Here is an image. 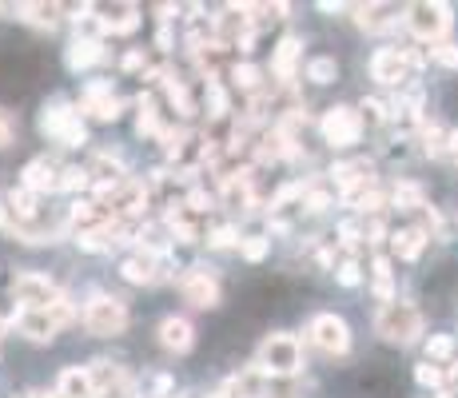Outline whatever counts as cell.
<instances>
[{
	"label": "cell",
	"mask_w": 458,
	"mask_h": 398,
	"mask_svg": "<svg viewBox=\"0 0 458 398\" xmlns=\"http://www.w3.org/2000/svg\"><path fill=\"white\" fill-rule=\"evenodd\" d=\"M454 355V339L451 334H430L427 339V362H443Z\"/></svg>",
	"instance_id": "d6a6232c"
},
{
	"label": "cell",
	"mask_w": 458,
	"mask_h": 398,
	"mask_svg": "<svg viewBox=\"0 0 458 398\" xmlns=\"http://www.w3.org/2000/svg\"><path fill=\"white\" fill-rule=\"evenodd\" d=\"M13 140H16V120H13V112L0 108V148H8Z\"/></svg>",
	"instance_id": "b9f144b4"
},
{
	"label": "cell",
	"mask_w": 458,
	"mask_h": 398,
	"mask_svg": "<svg viewBox=\"0 0 458 398\" xmlns=\"http://www.w3.org/2000/svg\"><path fill=\"white\" fill-rule=\"evenodd\" d=\"M96 60H104V44L96 37H76L68 44V68H72V72H84V68H92Z\"/></svg>",
	"instance_id": "44dd1931"
},
{
	"label": "cell",
	"mask_w": 458,
	"mask_h": 398,
	"mask_svg": "<svg viewBox=\"0 0 458 398\" xmlns=\"http://www.w3.org/2000/svg\"><path fill=\"white\" fill-rule=\"evenodd\" d=\"M136 131L140 136H160V112H156V104L148 100V96H140V120H136Z\"/></svg>",
	"instance_id": "f1b7e54d"
},
{
	"label": "cell",
	"mask_w": 458,
	"mask_h": 398,
	"mask_svg": "<svg viewBox=\"0 0 458 398\" xmlns=\"http://www.w3.org/2000/svg\"><path fill=\"white\" fill-rule=\"evenodd\" d=\"M21 188H29V191H52V188H60V175H56V164H48V159H32L29 167H24V183Z\"/></svg>",
	"instance_id": "7402d4cb"
},
{
	"label": "cell",
	"mask_w": 458,
	"mask_h": 398,
	"mask_svg": "<svg viewBox=\"0 0 458 398\" xmlns=\"http://www.w3.org/2000/svg\"><path fill=\"white\" fill-rule=\"evenodd\" d=\"M383 235H386V227L378 224V219H371V227H367V243H383Z\"/></svg>",
	"instance_id": "c3c4849f"
},
{
	"label": "cell",
	"mask_w": 458,
	"mask_h": 398,
	"mask_svg": "<svg viewBox=\"0 0 458 398\" xmlns=\"http://www.w3.org/2000/svg\"><path fill=\"white\" fill-rule=\"evenodd\" d=\"M415 378H419V386H435V391L446 383L443 367H435V362H419V367H415Z\"/></svg>",
	"instance_id": "8d00e7d4"
},
{
	"label": "cell",
	"mask_w": 458,
	"mask_h": 398,
	"mask_svg": "<svg viewBox=\"0 0 458 398\" xmlns=\"http://www.w3.org/2000/svg\"><path fill=\"white\" fill-rule=\"evenodd\" d=\"M13 295H16V303H21V311H44V307H52V303H60V299H64L56 283H52L48 275H37V271L16 275Z\"/></svg>",
	"instance_id": "8992f818"
},
{
	"label": "cell",
	"mask_w": 458,
	"mask_h": 398,
	"mask_svg": "<svg viewBox=\"0 0 458 398\" xmlns=\"http://www.w3.org/2000/svg\"><path fill=\"white\" fill-rule=\"evenodd\" d=\"M96 13H104L100 21H96L104 32H120V37H128V32L140 29V8L136 4H104V8H96Z\"/></svg>",
	"instance_id": "9a60e30c"
},
{
	"label": "cell",
	"mask_w": 458,
	"mask_h": 398,
	"mask_svg": "<svg viewBox=\"0 0 458 398\" xmlns=\"http://www.w3.org/2000/svg\"><path fill=\"white\" fill-rule=\"evenodd\" d=\"M208 243L216 247V251H227V247H240V235H235L232 227H216V232L208 235Z\"/></svg>",
	"instance_id": "ab89813d"
},
{
	"label": "cell",
	"mask_w": 458,
	"mask_h": 398,
	"mask_svg": "<svg viewBox=\"0 0 458 398\" xmlns=\"http://www.w3.org/2000/svg\"><path fill=\"white\" fill-rule=\"evenodd\" d=\"M140 68H144V52H128V56H124V72H140Z\"/></svg>",
	"instance_id": "7dc6e473"
},
{
	"label": "cell",
	"mask_w": 458,
	"mask_h": 398,
	"mask_svg": "<svg viewBox=\"0 0 458 398\" xmlns=\"http://www.w3.org/2000/svg\"><path fill=\"white\" fill-rule=\"evenodd\" d=\"M21 16L29 24H37V29H52L60 16V4H21Z\"/></svg>",
	"instance_id": "4316f807"
},
{
	"label": "cell",
	"mask_w": 458,
	"mask_h": 398,
	"mask_svg": "<svg viewBox=\"0 0 458 398\" xmlns=\"http://www.w3.org/2000/svg\"><path fill=\"white\" fill-rule=\"evenodd\" d=\"M68 323H72V307H68V299L44 307V311H21V315H16L21 334H24V339H32V343H52Z\"/></svg>",
	"instance_id": "3957f363"
},
{
	"label": "cell",
	"mask_w": 458,
	"mask_h": 398,
	"mask_svg": "<svg viewBox=\"0 0 458 398\" xmlns=\"http://www.w3.org/2000/svg\"><path fill=\"white\" fill-rule=\"evenodd\" d=\"M454 16H451V4H438V0H419V4L407 8V29L415 32L419 40L427 44H438L451 32Z\"/></svg>",
	"instance_id": "277c9868"
},
{
	"label": "cell",
	"mask_w": 458,
	"mask_h": 398,
	"mask_svg": "<svg viewBox=\"0 0 458 398\" xmlns=\"http://www.w3.org/2000/svg\"><path fill=\"white\" fill-rule=\"evenodd\" d=\"M391 8H383V4H359L355 8V21H359V29H367V32H378V29H386L391 24Z\"/></svg>",
	"instance_id": "d4e9b609"
},
{
	"label": "cell",
	"mask_w": 458,
	"mask_h": 398,
	"mask_svg": "<svg viewBox=\"0 0 458 398\" xmlns=\"http://www.w3.org/2000/svg\"><path fill=\"white\" fill-rule=\"evenodd\" d=\"M60 188H64V191L88 188V172H84V167H68V172H60Z\"/></svg>",
	"instance_id": "60d3db41"
},
{
	"label": "cell",
	"mask_w": 458,
	"mask_h": 398,
	"mask_svg": "<svg viewBox=\"0 0 458 398\" xmlns=\"http://www.w3.org/2000/svg\"><path fill=\"white\" fill-rule=\"evenodd\" d=\"M128 326V307L120 303L116 295H96L92 303L84 307V331L96 334V339H112Z\"/></svg>",
	"instance_id": "5b68a950"
},
{
	"label": "cell",
	"mask_w": 458,
	"mask_h": 398,
	"mask_svg": "<svg viewBox=\"0 0 458 398\" xmlns=\"http://www.w3.org/2000/svg\"><path fill=\"white\" fill-rule=\"evenodd\" d=\"M339 243L347 247V251H351V247L359 243V232H355V224H339Z\"/></svg>",
	"instance_id": "f6af8a7d"
},
{
	"label": "cell",
	"mask_w": 458,
	"mask_h": 398,
	"mask_svg": "<svg viewBox=\"0 0 458 398\" xmlns=\"http://www.w3.org/2000/svg\"><path fill=\"white\" fill-rule=\"evenodd\" d=\"M267 251H271V239H267V235H248V239H240V255H243L248 263L267 259Z\"/></svg>",
	"instance_id": "1f68e13d"
},
{
	"label": "cell",
	"mask_w": 458,
	"mask_h": 398,
	"mask_svg": "<svg viewBox=\"0 0 458 398\" xmlns=\"http://www.w3.org/2000/svg\"><path fill=\"white\" fill-rule=\"evenodd\" d=\"M72 120H76V112H68L64 100L44 104V112H40V131H44V136H52V140H60V136H64V128H68Z\"/></svg>",
	"instance_id": "603a6c76"
},
{
	"label": "cell",
	"mask_w": 458,
	"mask_h": 398,
	"mask_svg": "<svg viewBox=\"0 0 458 398\" xmlns=\"http://www.w3.org/2000/svg\"><path fill=\"white\" fill-rule=\"evenodd\" d=\"M299 56H303V40H299V37H284V40H279L276 56H271V72L279 76V84H292Z\"/></svg>",
	"instance_id": "d6986e66"
},
{
	"label": "cell",
	"mask_w": 458,
	"mask_h": 398,
	"mask_svg": "<svg viewBox=\"0 0 458 398\" xmlns=\"http://www.w3.org/2000/svg\"><path fill=\"white\" fill-rule=\"evenodd\" d=\"M430 60H435V64H443L446 72H458V44H451V40L435 44V48H430Z\"/></svg>",
	"instance_id": "836d02e7"
},
{
	"label": "cell",
	"mask_w": 458,
	"mask_h": 398,
	"mask_svg": "<svg viewBox=\"0 0 458 398\" xmlns=\"http://www.w3.org/2000/svg\"><path fill=\"white\" fill-rule=\"evenodd\" d=\"M335 76H339V64H335V56H315L311 64H307V80H315V84H331Z\"/></svg>",
	"instance_id": "4dcf8cb0"
},
{
	"label": "cell",
	"mask_w": 458,
	"mask_h": 398,
	"mask_svg": "<svg viewBox=\"0 0 458 398\" xmlns=\"http://www.w3.org/2000/svg\"><path fill=\"white\" fill-rule=\"evenodd\" d=\"M303 367V343L295 334H267L259 347V362L255 370L267 378H292Z\"/></svg>",
	"instance_id": "7a4b0ae2"
},
{
	"label": "cell",
	"mask_w": 458,
	"mask_h": 398,
	"mask_svg": "<svg viewBox=\"0 0 458 398\" xmlns=\"http://www.w3.org/2000/svg\"><path fill=\"white\" fill-rule=\"evenodd\" d=\"M359 207H363V211H378V207H383V196H378L375 188L363 191V196H359Z\"/></svg>",
	"instance_id": "bcb514c9"
},
{
	"label": "cell",
	"mask_w": 458,
	"mask_h": 398,
	"mask_svg": "<svg viewBox=\"0 0 458 398\" xmlns=\"http://www.w3.org/2000/svg\"><path fill=\"white\" fill-rule=\"evenodd\" d=\"M335 188L347 199H359L363 191H371V164L367 159H355V164H335Z\"/></svg>",
	"instance_id": "4fadbf2b"
},
{
	"label": "cell",
	"mask_w": 458,
	"mask_h": 398,
	"mask_svg": "<svg viewBox=\"0 0 458 398\" xmlns=\"http://www.w3.org/2000/svg\"><path fill=\"white\" fill-rule=\"evenodd\" d=\"M394 203H399V207H427L419 183H399V188H394Z\"/></svg>",
	"instance_id": "e575fe53"
},
{
	"label": "cell",
	"mask_w": 458,
	"mask_h": 398,
	"mask_svg": "<svg viewBox=\"0 0 458 398\" xmlns=\"http://www.w3.org/2000/svg\"><path fill=\"white\" fill-rule=\"evenodd\" d=\"M96 383V398H136V383L116 367V362H92L88 367Z\"/></svg>",
	"instance_id": "30bf717a"
},
{
	"label": "cell",
	"mask_w": 458,
	"mask_h": 398,
	"mask_svg": "<svg viewBox=\"0 0 458 398\" xmlns=\"http://www.w3.org/2000/svg\"><path fill=\"white\" fill-rule=\"evenodd\" d=\"M183 207H188V211H208L211 207V196H208V191H188Z\"/></svg>",
	"instance_id": "7bdbcfd3"
},
{
	"label": "cell",
	"mask_w": 458,
	"mask_h": 398,
	"mask_svg": "<svg viewBox=\"0 0 458 398\" xmlns=\"http://www.w3.org/2000/svg\"><path fill=\"white\" fill-rule=\"evenodd\" d=\"M224 207H232V211H251L255 207L251 172H235V175L224 180Z\"/></svg>",
	"instance_id": "e0dca14e"
},
{
	"label": "cell",
	"mask_w": 458,
	"mask_h": 398,
	"mask_svg": "<svg viewBox=\"0 0 458 398\" xmlns=\"http://www.w3.org/2000/svg\"><path fill=\"white\" fill-rule=\"evenodd\" d=\"M311 343L323 355H347L351 351V326L339 315H315L311 318Z\"/></svg>",
	"instance_id": "ba28073f"
},
{
	"label": "cell",
	"mask_w": 458,
	"mask_h": 398,
	"mask_svg": "<svg viewBox=\"0 0 458 398\" xmlns=\"http://www.w3.org/2000/svg\"><path fill=\"white\" fill-rule=\"evenodd\" d=\"M422 140H427V156H443L446 152V131L438 128V123H427V128H422Z\"/></svg>",
	"instance_id": "d590c367"
},
{
	"label": "cell",
	"mask_w": 458,
	"mask_h": 398,
	"mask_svg": "<svg viewBox=\"0 0 458 398\" xmlns=\"http://www.w3.org/2000/svg\"><path fill=\"white\" fill-rule=\"evenodd\" d=\"M232 80H235V88H243V92H263V72L255 64H235Z\"/></svg>",
	"instance_id": "f546056e"
},
{
	"label": "cell",
	"mask_w": 458,
	"mask_h": 398,
	"mask_svg": "<svg viewBox=\"0 0 458 398\" xmlns=\"http://www.w3.org/2000/svg\"><path fill=\"white\" fill-rule=\"evenodd\" d=\"M391 243H394V251H399V259L415 263L422 255V247H427V232H422V227H403V232H394Z\"/></svg>",
	"instance_id": "cb8c5ba5"
},
{
	"label": "cell",
	"mask_w": 458,
	"mask_h": 398,
	"mask_svg": "<svg viewBox=\"0 0 458 398\" xmlns=\"http://www.w3.org/2000/svg\"><path fill=\"white\" fill-rule=\"evenodd\" d=\"M156 271H160V259L148 251H136L128 255L124 263H120V275H124L128 283H136V287H144V283H156Z\"/></svg>",
	"instance_id": "ffe728a7"
},
{
	"label": "cell",
	"mask_w": 458,
	"mask_h": 398,
	"mask_svg": "<svg viewBox=\"0 0 458 398\" xmlns=\"http://www.w3.org/2000/svg\"><path fill=\"white\" fill-rule=\"evenodd\" d=\"M180 291L191 307H199V311L219 307V283H216V275H208V267H191L188 275L180 279Z\"/></svg>",
	"instance_id": "8fae6325"
},
{
	"label": "cell",
	"mask_w": 458,
	"mask_h": 398,
	"mask_svg": "<svg viewBox=\"0 0 458 398\" xmlns=\"http://www.w3.org/2000/svg\"><path fill=\"white\" fill-rule=\"evenodd\" d=\"M84 172H88V183H96L104 196H108V191H116L120 183H124V164H120L116 156H96Z\"/></svg>",
	"instance_id": "5bb4252c"
},
{
	"label": "cell",
	"mask_w": 458,
	"mask_h": 398,
	"mask_svg": "<svg viewBox=\"0 0 458 398\" xmlns=\"http://www.w3.org/2000/svg\"><path fill=\"white\" fill-rule=\"evenodd\" d=\"M160 343L167 351H175V355H188L191 351V343H196V331H191V323L188 318H175V315H167L164 323H160Z\"/></svg>",
	"instance_id": "ac0fdd59"
},
{
	"label": "cell",
	"mask_w": 458,
	"mask_h": 398,
	"mask_svg": "<svg viewBox=\"0 0 458 398\" xmlns=\"http://www.w3.org/2000/svg\"><path fill=\"white\" fill-rule=\"evenodd\" d=\"M164 92H167V100L175 104V112H180V116H191V112H196V104H191V96H188V88H183V80L167 76V80H164Z\"/></svg>",
	"instance_id": "83f0119b"
},
{
	"label": "cell",
	"mask_w": 458,
	"mask_h": 398,
	"mask_svg": "<svg viewBox=\"0 0 458 398\" xmlns=\"http://www.w3.org/2000/svg\"><path fill=\"white\" fill-rule=\"evenodd\" d=\"M303 196H307V211H327L331 207L327 191H303Z\"/></svg>",
	"instance_id": "ee69618b"
},
{
	"label": "cell",
	"mask_w": 458,
	"mask_h": 398,
	"mask_svg": "<svg viewBox=\"0 0 458 398\" xmlns=\"http://www.w3.org/2000/svg\"><path fill=\"white\" fill-rule=\"evenodd\" d=\"M371 271H375V295L383 299V303H391L394 299V283H391V259H383V255H378V259L371 263Z\"/></svg>",
	"instance_id": "484cf974"
},
{
	"label": "cell",
	"mask_w": 458,
	"mask_h": 398,
	"mask_svg": "<svg viewBox=\"0 0 458 398\" xmlns=\"http://www.w3.org/2000/svg\"><path fill=\"white\" fill-rule=\"evenodd\" d=\"M319 131H323V140H327V144L351 148V144H359V140H363V120H359L355 108H331L327 116L319 120Z\"/></svg>",
	"instance_id": "52a82bcc"
},
{
	"label": "cell",
	"mask_w": 458,
	"mask_h": 398,
	"mask_svg": "<svg viewBox=\"0 0 458 398\" xmlns=\"http://www.w3.org/2000/svg\"><path fill=\"white\" fill-rule=\"evenodd\" d=\"M84 112L96 120H104V123H112V120H120V112H124V100L112 92V84H100V80H96V84L84 88Z\"/></svg>",
	"instance_id": "7c38bea8"
},
{
	"label": "cell",
	"mask_w": 458,
	"mask_h": 398,
	"mask_svg": "<svg viewBox=\"0 0 458 398\" xmlns=\"http://www.w3.org/2000/svg\"><path fill=\"white\" fill-rule=\"evenodd\" d=\"M216 398H227V394H216Z\"/></svg>",
	"instance_id": "f907efd6"
},
{
	"label": "cell",
	"mask_w": 458,
	"mask_h": 398,
	"mask_svg": "<svg viewBox=\"0 0 458 398\" xmlns=\"http://www.w3.org/2000/svg\"><path fill=\"white\" fill-rule=\"evenodd\" d=\"M375 331L383 334L386 343H394V347H411L422 334V315L407 299H391V303H383V311L375 315Z\"/></svg>",
	"instance_id": "6da1fadb"
},
{
	"label": "cell",
	"mask_w": 458,
	"mask_h": 398,
	"mask_svg": "<svg viewBox=\"0 0 458 398\" xmlns=\"http://www.w3.org/2000/svg\"><path fill=\"white\" fill-rule=\"evenodd\" d=\"M411 72H415V68H411L407 48H378L371 56V76L378 80V84H386V88H399Z\"/></svg>",
	"instance_id": "9c48e42d"
},
{
	"label": "cell",
	"mask_w": 458,
	"mask_h": 398,
	"mask_svg": "<svg viewBox=\"0 0 458 398\" xmlns=\"http://www.w3.org/2000/svg\"><path fill=\"white\" fill-rule=\"evenodd\" d=\"M446 148H451L454 159H458V131H451V136H446Z\"/></svg>",
	"instance_id": "681fc988"
},
{
	"label": "cell",
	"mask_w": 458,
	"mask_h": 398,
	"mask_svg": "<svg viewBox=\"0 0 458 398\" xmlns=\"http://www.w3.org/2000/svg\"><path fill=\"white\" fill-rule=\"evenodd\" d=\"M386 116H391V108L383 100H363V108H359V120L363 123H383Z\"/></svg>",
	"instance_id": "74e56055"
},
{
	"label": "cell",
	"mask_w": 458,
	"mask_h": 398,
	"mask_svg": "<svg viewBox=\"0 0 458 398\" xmlns=\"http://www.w3.org/2000/svg\"><path fill=\"white\" fill-rule=\"evenodd\" d=\"M335 279H339L343 287H359V283H363V271H359L355 259H347V263H339V267H335Z\"/></svg>",
	"instance_id": "f35d334b"
},
{
	"label": "cell",
	"mask_w": 458,
	"mask_h": 398,
	"mask_svg": "<svg viewBox=\"0 0 458 398\" xmlns=\"http://www.w3.org/2000/svg\"><path fill=\"white\" fill-rule=\"evenodd\" d=\"M56 398H96V383L88 367H64L56 378Z\"/></svg>",
	"instance_id": "2e32d148"
}]
</instances>
